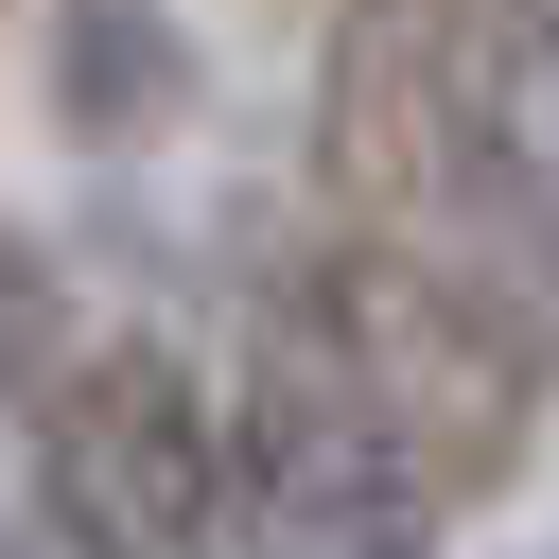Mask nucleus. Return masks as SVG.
<instances>
[{
	"label": "nucleus",
	"mask_w": 559,
	"mask_h": 559,
	"mask_svg": "<svg viewBox=\"0 0 559 559\" xmlns=\"http://www.w3.org/2000/svg\"><path fill=\"white\" fill-rule=\"evenodd\" d=\"M314 192L559 332V52L524 0H349L314 52Z\"/></svg>",
	"instance_id": "f257e3e1"
},
{
	"label": "nucleus",
	"mask_w": 559,
	"mask_h": 559,
	"mask_svg": "<svg viewBox=\"0 0 559 559\" xmlns=\"http://www.w3.org/2000/svg\"><path fill=\"white\" fill-rule=\"evenodd\" d=\"M262 314L332 367V402H349L454 524L524 489V454H542V419H559V332H542V314H507L489 280H454V262H419V245H314V262L262 280Z\"/></svg>",
	"instance_id": "f03ea898"
},
{
	"label": "nucleus",
	"mask_w": 559,
	"mask_h": 559,
	"mask_svg": "<svg viewBox=\"0 0 559 559\" xmlns=\"http://www.w3.org/2000/svg\"><path fill=\"white\" fill-rule=\"evenodd\" d=\"M35 524L70 559H227V419L157 332H105L35 402Z\"/></svg>",
	"instance_id": "7ed1b4c3"
}]
</instances>
